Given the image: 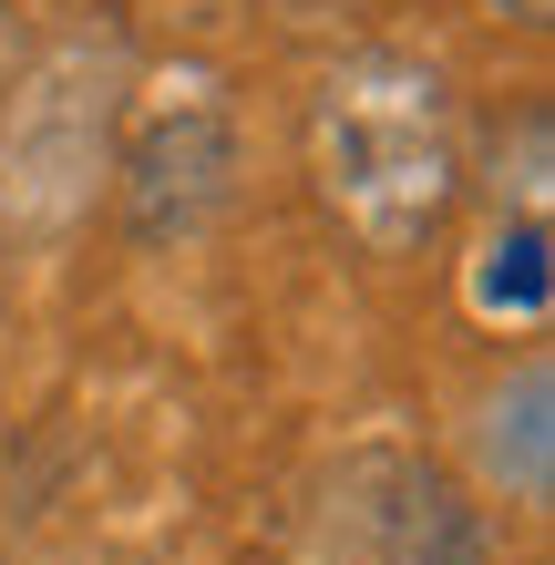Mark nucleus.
<instances>
[{
	"label": "nucleus",
	"instance_id": "nucleus-1",
	"mask_svg": "<svg viewBox=\"0 0 555 565\" xmlns=\"http://www.w3.org/2000/svg\"><path fill=\"white\" fill-rule=\"evenodd\" d=\"M299 164L319 216L361 257H421L463 206V114H452L442 62L402 42H361L309 83Z\"/></svg>",
	"mask_w": 555,
	"mask_h": 565
},
{
	"label": "nucleus",
	"instance_id": "nucleus-2",
	"mask_svg": "<svg viewBox=\"0 0 555 565\" xmlns=\"http://www.w3.org/2000/svg\"><path fill=\"white\" fill-rule=\"evenodd\" d=\"M135 104V42L114 21H83L0 93V257H62L114 185V135Z\"/></svg>",
	"mask_w": 555,
	"mask_h": 565
},
{
	"label": "nucleus",
	"instance_id": "nucleus-3",
	"mask_svg": "<svg viewBox=\"0 0 555 565\" xmlns=\"http://www.w3.org/2000/svg\"><path fill=\"white\" fill-rule=\"evenodd\" d=\"M299 555L309 565H483L473 493L412 443H350L299 504Z\"/></svg>",
	"mask_w": 555,
	"mask_h": 565
},
{
	"label": "nucleus",
	"instance_id": "nucleus-4",
	"mask_svg": "<svg viewBox=\"0 0 555 565\" xmlns=\"http://www.w3.org/2000/svg\"><path fill=\"white\" fill-rule=\"evenodd\" d=\"M237 175H247V145H237L226 93L216 83H175V93H154V104H124L104 206L124 226V247L166 257V247H195L237 206Z\"/></svg>",
	"mask_w": 555,
	"mask_h": 565
},
{
	"label": "nucleus",
	"instance_id": "nucleus-5",
	"mask_svg": "<svg viewBox=\"0 0 555 565\" xmlns=\"http://www.w3.org/2000/svg\"><path fill=\"white\" fill-rule=\"evenodd\" d=\"M545 412H555V381H545V360H525L473 422V462L504 504H545L555 493V422Z\"/></svg>",
	"mask_w": 555,
	"mask_h": 565
},
{
	"label": "nucleus",
	"instance_id": "nucleus-6",
	"mask_svg": "<svg viewBox=\"0 0 555 565\" xmlns=\"http://www.w3.org/2000/svg\"><path fill=\"white\" fill-rule=\"evenodd\" d=\"M31 42H42V21H31V0H0V93H11V73L31 62Z\"/></svg>",
	"mask_w": 555,
	"mask_h": 565
},
{
	"label": "nucleus",
	"instance_id": "nucleus-7",
	"mask_svg": "<svg viewBox=\"0 0 555 565\" xmlns=\"http://www.w3.org/2000/svg\"><path fill=\"white\" fill-rule=\"evenodd\" d=\"M483 11L514 21V31H545V21H555V0H483Z\"/></svg>",
	"mask_w": 555,
	"mask_h": 565
},
{
	"label": "nucleus",
	"instance_id": "nucleus-8",
	"mask_svg": "<svg viewBox=\"0 0 555 565\" xmlns=\"http://www.w3.org/2000/svg\"><path fill=\"white\" fill-rule=\"evenodd\" d=\"M124 565H154V555H124Z\"/></svg>",
	"mask_w": 555,
	"mask_h": 565
}]
</instances>
